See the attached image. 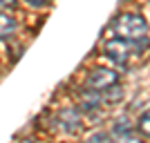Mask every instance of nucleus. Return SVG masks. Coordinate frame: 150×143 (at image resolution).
<instances>
[{
	"label": "nucleus",
	"mask_w": 150,
	"mask_h": 143,
	"mask_svg": "<svg viewBox=\"0 0 150 143\" xmlns=\"http://www.w3.org/2000/svg\"><path fill=\"white\" fill-rule=\"evenodd\" d=\"M101 103H103V99H101V92H94V89H90V87H85L81 94V110H85V112H96L101 107Z\"/></svg>",
	"instance_id": "39448f33"
},
{
	"label": "nucleus",
	"mask_w": 150,
	"mask_h": 143,
	"mask_svg": "<svg viewBox=\"0 0 150 143\" xmlns=\"http://www.w3.org/2000/svg\"><path fill=\"white\" fill-rule=\"evenodd\" d=\"M29 5H34V7H45V5H50L52 0H27Z\"/></svg>",
	"instance_id": "9b49d317"
},
{
	"label": "nucleus",
	"mask_w": 150,
	"mask_h": 143,
	"mask_svg": "<svg viewBox=\"0 0 150 143\" xmlns=\"http://www.w3.org/2000/svg\"><path fill=\"white\" fill-rule=\"evenodd\" d=\"M137 130L144 134V137H150V110H146L137 121Z\"/></svg>",
	"instance_id": "6e6552de"
},
{
	"label": "nucleus",
	"mask_w": 150,
	"mask_h": 143,
	"mask_svg": "<svg viewBox=\"0 0 150 143\" xmlns=\"http://www.w3.org/2000/svg\"><path fill=\"white\" fill-rule=\"evenodd\" d=\"M110 139H112V134L101 132V134H92V137H90V141H92V143H99V141H110Z\"/></svg>",
	"instance_id": "1a4fd4ad"
},
{
	"label": "nucleus",
	"mask_w": 150,
	"mask_h": 143,
	"mask_svg": "<svg viewBox=\"0 0 150 143\" xmlns=\"http://www.w3.org/2000/svg\"><path fill=\"white\" fill-rule=\"evenodd\" d=\"M13 31H16V20L9 13H0V40L11 38Z\"/></svg>",
	"instance_id": "0eeeda50"
},
{
	"label": "nucleus",
	"mask_w": 150,
	"mask_h": 143,
	"mask_svg": "<svg viewBox=\"0 0 150 143\" xmlns=\"http://www.w3.org/2000/svg\"><path fill=\"white\" fill-rule=\"evenodd\" d=\"M130 54H132L130 43L123 40V38H119V36L105 43V56L112 63H117V65H125V63L130 61Z\"/></svg>",
	"instance_id": "7ed1b4c3"
},
{
	"label": "nucleus",
	"mask_w": 150,
	"mask_h": 143,
	"mask_svg": "<svg viewBox=\"0 0 150 143\" xmlns=\"http://www.w3.org/2000/svg\"><path fill=\"white\" fill-rule=\"evenodd\" d=\"M112 31L134 47H144L148 43V25L139 13H121L112 23Z\"/></svg>",
	"instance_id": "f257e3e1"
},
{
	"label": "nucleus",
	"mask_w": 150,
	"mask_h": 143,
	"mask_svg": "<svg viewBox=\"0 0 150 143\" xmlns=\"http://www.w3.org/2000/svg\"><path fill=\"white\" fill-rule=\"evenodd\" d=\"M16 0H0V9H13Z\"/></svg>",
	"instance_id": "9d476101"
},
{
	"label": "nucleus",
	"mask_w": 150,
	"mask_h": 143,
	"mask_svg": "<svg viewBox=\"0 0 150 143\" xmlns=\"http://www.w3.org/2000/svg\"><path fill=\"white\" fill-rule=\"evenodd\" d=\"M58 125L63 128V132L67 134H76L83 128V116H81V107H65L58 112Z\"/></svg>",
	"instance_id": "20e7f679"
},
{
	"label": "nucleus",
	"mask_w": 150,
	"mask_h": 143,
	"mask_svg": "<svg viewBox=\"0 0 150 143\" xmlns=\"http://www.w3.org/2000/svg\"><path fill=\"white\" fill-rule=\"evenodd\" d=\"M112 137L114 139H121V141H132V139H134V130H132L130 121H128L125 116H121V118L114 121V125H112Z\"/></svg>",
	"instance_id": "423d86ee"
},
{
	"label": "nucleus",
	"mask_w": 150,
	"mask_h": 143,
	"mask_svg": "<svg viewBox=\"0 0 150 143\" xmlns=\"http://www.w3.org/2000/svg\"><path fill=\"white\" fill-rule=\"evenodd\" d=\"M119 83V74L114 69L108 67H94L92 72L88 74V81H85V87L94 89V92H103L108 87H112Z\"/></svg>",
	"instance_id": "f03ea898"
}]
</instances>
